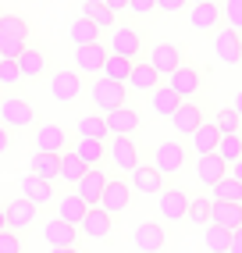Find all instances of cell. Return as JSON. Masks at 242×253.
Segmentation results:
<instances>
[{
    "mask_svg": "<svg viewBox=\"0 0 242 253\" xmlns=\"http://www.w3.org/2000/svg\"><path fill=\"white\" fill-rule=\"evenodd\" d=\"M32 122H36V111L25 96H0V125L18 132V128H29Z\"/></svg>",
    "mask_w": 242,
    "mask_h": 253,
    "instance_id": "6da1fadb",
    "label": "cell"
},
{
    "mask_svg": "<svg viewBox=\"0 0 242 253\" xmlns=\"http://www.w3.org/2000/svg\"><path fill=\"white\" fill-rule=\"evenodd\" d=\"M89 96H93V104H96L103 114L114 111V107H121V104H128V89H125V82H114V79H107V75H96Z\"/></svg>",
    "mask_w": 242,
    "mask_h": 253,
    "instance_id": "7a4b0ae2",
    "label": "cell"
},
{
    "mask_svg": "<svg viewBox=\"0 0 242 253\" xmlns=\"http://www.w3.org/2000/svg\"><path fill=\"white\" fill-rule=\"evenodd\" d=\"M82 89H85V82H82V72H75V68H61L50 75V96L57 104H75Z\"/></svg>",
    "mask_w": 242,
    "mask_h": 253,
    "instance_id": "3957f363",
    "label": "cell"
},
{
    "mask_svg": "<svg viewBox=\"0 0 242 253\" xmlns=\"http://www.w3.org/2000/svg\"><path fill=\"white\" fill-rule=\"evenodd\" d=\"M128 182H132V193H143V196H157L164 185H167V175L161 171L157 164H135L128 171Z\"/></svg>",
    "mask_w": 242,
    "mask_h": 253,
    "instance_id": "277c9868",
    "label": "cell"
},
{
    "mask_svg": "<svg viewBox=\"0 0 242 253\" xmlns=\"http://www.w3.org/2000/svg\"><path fill=\"white\" fill-rule=\"evenodd\" d=\"M107 54H111V46H107V43H100V40L75 46V72L96 79V75L103 72V61H107Z\"/></svg>",
    "mask_w": 242,
    "mask_h": 253,
    "instance_id": "5b68a950",
    "label": "cell"
},
{
    "mask_svg": "<svg viewBox=\"0 0 242 253\" xmlns=\"http://www.w3.org/2000/svg\"><path fill=\"white\" fill-rule=\"evenodd\" d=\"M189 196L182 185H164V189L157 193V207H161V217L164 221H182V217L189 214Z\"/></svg>",
    "mask_w": 242,
    "mask_h": 253,
    "instance_id": "8992f818",
    "label": "cell"
},
{
    "mask_svg": "<svg viewBox=\"0 0 242 253\" xmlns=\"http://www.w3.org/2000/svg\"><path fill=\"white\" fill-rule=\"evenodd\" d=\"M107 161L118 168L121 175H128L139 164V146L132 143V136H111L107 139Z\"/></svg>",
    "mask_w": 242,
    "mask_h": 253,
    "instance_id": "52a82bcc",
    "label": "cell"
},
{
    "mask_svg": "<svg viewBox=\"0 0 242 253\" xmlns=\"http://www.w3.org/2000/svg\"><path fill=\"white\" fill-rule=\"evenodd\" d=\"M111 54H121V57H139L143 54V32L135 25H114L111 29Z\"/></svg>",
    "mask_w": 242,
    "mask_h": 253,
    "instance_id": "ba28073f",
    "label": "cell"
},
{
    "mask_svg": "<svg viewBox=\"0 0 242 253\" xmlns=\"http://www.w3.org/2000/svg\"><path fill=\"white\" fill-rule=\"evenodd\" d=\"M153 68L161 72V79L164 75H171L178 68V64H185V50L178 46V43H167V40H161V43H153L150 46V57H146Z\"/></svg>",
    "mask_w": 242,
    "mask_h": 253,
    "instance_id": "9c48e42d",
    "label": "cell"
},
{
    "mask_svg": "<svg viewBox=\"0 0 242 253\" xmlns=\"http://www.w3.org/2000/svg\"><path fill=\"white\" fill-rule=\"evenodd\" d=\"M75 235H79V225L64 221V217H57V214L43 225V239H46L50 250H72L75 246Z\"/></svg>",
    "mask_w": 242,
    "mask_h": 253,
    "instance_id": "30bf717a",
    "label": "cell"
},
{
    "mask_svg": "<svg viewBox=\"0 0 242 253\" xmlns=\"http://www.w3.org/2000/svg\"><path fill=\"white\" fill-rule=\"evenodd\" d=\"M214 54L224 64H235L242 54V32H235L232 25H217L214 29Z\"/></svg>",
    "mask_w": 242,
    "mask_h": 253,
    "instance_id": "8fae6325",
    "label": "cell"
},
{
    "mask_svg": "<svg viewBox=\"0 0 242 253\" xmlns=\"http://www.w3.org/2000/svg\"><path fill=\"white\" fill-rule=\"evenodd\" d=\"M128 204H132V182L128 178H107L103 196H100V207L111 211V214H121Z\"/></svg>",
    "mask_w": 242,
    "mask_h": 253,
    "instance_id": "7c38bea8",
    "label": "cell"
},
{
    "mask_svg": "<svg viewBox=\"0 0 242 253\" xmlns=\"http://www.w3.org/2000/svg\"><path fill=\"white\" fill-rule=\"evenodd\" d=\"M153 164H157L167 178H171V175H178L182 168H185V146H182L178 139H167V143H161L157 150H153Z\"/></svg>",
    "mask_w": 242,
    "mask_h": 253,
    "instance_id": "4fadbf2b",
    "label": "cell"
},
{
    "mask_svg": "<svg viewBox=\"0 0 242 253\" xmlns=\"http://www.w3.org/2000/svg\"><path fill=\"white\" fill-rule=\"evenodd\" d=\"M107 178H111V175L103 171V164H100V168H85V175L75 182V193H79V196L85 200V204L93 207V204H100V196H103V185H107Z\"/></svg>",
    "mask_w": 242,
    "mask_h": 253,
    "instance_id": "5bb4252c",
    "label": "cell"
},
{
    "mask_svg": "<svg viewBox=\"0 0 242 253\" xmlns=\"http://www.w3.org/2000/svg\"><path fill=\"white\" fill-rule=\"evenodd\" d=\"M7 211V228H14V232H22V228H29L32 221L40 217V204L36 200H29V196H22V200H11V204L4 207Z\"/></svg>",
    "mask_w": 242,
    "mask_h": 253,
    "instance_id": "9a60e30c",
    "label": "cell"
},
{
    "mask_svg": "<svg viewBox=\"0 0 242 253\" xmlns=\"http://www.w3.org/2000/svg\"><path fill=\"white\" fill-rule=\"evenodd\" d=\"M167 86H171V89H178L182 100H189L193 93H200V86H203V72L193 68V64H178V68L167 75Z\"/></svg>",
    "mask_w": 242,
    "mask_h": 253,
    "instance_id": "2e32d148",
    "label": "cell"
},
{
    "mask_svg": "<svg viewBox=\"0 0 242 253\" xmlns=\"http://www.w3.org/2000/svg\"><path fill=\"white\" fill-rule=\"evenodd\" d=\"M189 25H193L196 32H214L217 25H224L221 4H214V0H200V4H193V14H189Z\"/></svg>",
    "mask_w": 242,
    "mask_h": 253,
    "instance_id": "e0dca14e",
    "label": "cell"
},
{
    "mask_svg": "<svg viewBox=\"0 0 242 253\" xmlns=\"http://www.w3.org/2000/svg\"><path fill=\"white\" fill-rule=\"evenodd\" d=\"M164 243H167V235H164V228L157 221H143L132 232V246L139 253H157V250H164Z\"/></svg>",
    "mask_w": 242,
    "mask_h": 253,
    "instance_id": "ac0fdd59",
    "label": "cell"
},
{
    "mask_svg": "<svg viewBox=\"0 0 242 253\" xmlns=\"http://www.w3.org/2000/svg\"><path fill=\"white\" fill-rule=\"evenodd\" d=\"M200 122H203V107H200V104H193V100H182L178 111L171 114V125H175L178 136H193Z\"/></svg>",
    "mask_w": 242,
    "mask_h": 253,
    "instance_id": "d6986e66",
    "label": "cell"
},
{
    "mask_svg": "<svg viewBox=\"0 0 242 253\" xmlns=\"http://www.w3.org/2000/svg\"><path fill=\"white\" fill-rule=\"evenodd\" d=\"M111 217H114L111 211H103L100 204H93L89 211H85V217L79 221V232H85L89 239H103V235L111 232Z\"/></svg>",
    "mask_w": 242,
    "mask_h": 253,
    "instance_id": "ffe728a7",
    "label": "cell"
},
{
    "mask_svg": "<svg viewBox=\"0 0 242 253\" xmlns=\"http://www.w3.org/2000/svg\"><path fill=\"white\" fill-rule=\"evenodd\" d=\"M18 68H22V79H40V75H46V68H50V61H46V54L40 46H32V43H25V50L18 57Z\"/></svg>",
    "mask_w": 242,
    "mask_h": 253,
    "instance_id": "44dd1931",
    "label": "cell"
},
{
    "mask_svg": "<svg viewBox=\"0 0 242 253\" xmlns=\"http://www.w3.org/2000/svg\"><path fill=\"white\" fill-rule=\"evenodd\" d=\"M103 118H107V128H111V136H132V132L139 128V114H135L128 104H121V107L107 111Z\"/></svg>",
    "mask_w": 242,
    "mask_h": 253,
    "instance_id": "7402d4cb",
    "label": "cell"
},
{
    "mask_svg": "<svg viewBox=\"0 0 242 253\" xmlns=\"http://www.w3.org/2000/svg\"><path fill=\"white\" fill-rule=\"evenodd\" d=\"M64 146H68V132L54 122H43L36 128V150H50V154H64Z\"/></svg>",
    "mask_w": 242,
    "mask_h": 253,
    "instance_id": "603a6c76",
    "label": "cell"
},
{
    "mask_svg": "<svg viewBox=\"0 0 242 253\" xmlns=\"http://www.w3.org/2000/svg\"><path fill=\"white\" fill-rule=\"evenodd\" d=\"M210 221L221 228H239L242 225V200H214Z\"/></svg>",
    "mask_w": 242,
    "mask_h": 253,
    "instance_id": "cb8c5ba5",
    "label": "cell"
},
{
    "mask_svg": "<svg viewBox=\"0 0 242 253\" xmlns=\"http://www.w3.org/2000/svg\"><path fill=\"white\" fill-rule=\"evenodd\" d=\"M224 171H228V164L221 161L217 150H210V154H200V157H196V178H200L203 185H214Z\"/></svg>",
    "mask_w": 242,
    "mask_h": 253,
    "instance_id": "d4e9b609",
    "label": "cell"
},
{
    "mask_svg": "<svg viewBox=\"0 0 242 253\" xmlns=\"http://www.w3.org/2000/svg\"><path fill=\"white\" fill-rule=\"evenodd\" d=\"M178 104H182L178 89H171V86H153V89H150V107H153V114L171 118V114L178 111Z\"/></svg>",
    "mask_w": 242,
    "mask_h": 253,
    "instance_id": "484cf974",
    "label": "cell"
},
{
    "mask_svg": "<svg viewBox=\"0 0 242 253\" xmlns=\"http://www.w3.org/2000/svg\"><path fill=\"white\" fill-rule=\"evenodd\" d=\"M75 154L89 164V168H100L107 161V139H96V136H79L75 143Z\"/></svg>",
    "mask_w": 242,
    "mask_h": 253,
    "instance_id": "4316f807",
    "label": "cell"
},
{
    "mask_svg": "<svg viewBox=\"0 0 242 253\" xmlns=\"http://www.w3.org/2000/svg\"><path fill=\"white\" fill-rule=\"evenodd\" d=\"M189 139H193V150H196V154H210V150H217V143H221V128L214 125V118H210V122L203 118Z\"/></svg>",
    "mask_w": 242,
    "mask_h": 253,
    "instance_id": "83f0119b",
    "label": "cell"
},
{
    "mask_svg": "<svg viewBox=\"0 0 242 253\" xmlns=\"http://www.w3.org/2000/svg\"><path fill=\"white\" fill-rule=\"evenodd\" d=\"M153 86H161V72L153 68L150 61H135V64H132V75H128V89H143V93H150Z\"/></svg>",
    "mask_w": 242,
    "mask_h": 253,
    "instance_id": "f1b7e54d",
    "label": "cell"
},
{
    "mask_svg": "<svg viewBox=\"0 0 242 253\" xmlns=\"http://www.w3.org/2000/svg\"><path fill=\"white\" fill-rule=\"evenodd\" d=\"M22 193L29 200H36L40 207H46L50 200H54V185H50V178H40V175H25L22 178Z\"/></svg>",
    "mask_w": 242,
    "mask_h": 253,
    "instance_id": "f546056e",
    "label": "cell"
},
{
    "mask_svg": "<svg viewBox=\"0 0 242 253\" xmlns=\"http://www.w3.org/2000/svg\"><path fill=\"white\" fill-rule=\"evenodd\" d=\"M85 211H89V204H85L79 193H64V196L57 200V217H64V221H72V225L82 221Z\"/></svg>",
    "mask_w": 242,
    "mask_h": 253,
    "instance_id": "4dcf8cb0",
    "label": "cell"
},
{
    "mask_svg": "<svg viewBox=\"0 0 242 253\" xmlns=\"http://www.w3.org/2000/svg\"><path fill=\"white\" fill-rule=\"evenodd\" d=\"M32 175L40 178H61V154H50V150H36V157H32Z\"/></svg>",
    "mask_w": 242,
    "mask_h": 253,
    "instance_id": "1f68e13d",
    "label": "cell"
},
{
    "mask_svg": "<svg viewBox=\"0 0 242 253\" xmlns=\"http://www.w3.org/2000/svg\"><path fill=\"white\" fill-rule=\"evenodd\" d=\"M132 57H121V54H107V61H103V72L100 75H107V79H114V82H125L128 86V75H132Z\"/></svg>",
    "mask_w": 242,
    "mask_h": 253,
    "instance_id": "d6a6232c",
    "label": "cell"
},
{
    "mask_svg": "<svg viewBox=\"0 0 242 253\" xmlns=\"http://www.w3.org/2000/svg\"><path fill=\"white\" fill-rule=\"evenodd\" d=\"M82 14H85V18H89L93 25H100V29H114L118 25V14L107 7V4H103V0H100V4H82Z\"/></svg>",
    "mask_w": 242,
    "mask_h": 253,
    "instance_id": "836d02e7",
    "label": "cell"
},
{
    "mask_svg": "<svg viewBox=\"0 0 242 253\" xmlns=\"http://www.w3.org/2000/svg\"><path fill=\"white\" fill-rule=\"evenodd\" d=\"M217 154H221V161L228 164V168L235 161H242V132H224L221 143H217Z\"/></svg>",
    "mask_w": 242,
    "mask_h": 253,
    "instance_id": "e575fe53",
    "label": "cell"
},
{
    "mask_svg": "<svg viewBox=\"0 0 242 253\" xmlns=\"http://www.w3.org/2000/svg\"><path fill=\"white\" fill-rule=\"evenodd\" d=\"M85 168H89V164H85L79 154H75V150H64V154H61V178L64 182H79L82 175H85Z\"/></svg>",
    "mask_w": 242,
    "mask_h": 253,
    "instance_id": "d590c367",
    "label": "cell"
},
{
    "mask_svg": "<svg viewBox=\"0 0 242 253\" xmlns=\"http://www.w3.org/2000/svg\"><path fill=\"white\" fill-rule=\"evenodd\" d=\"M210 193H214V200H242V182H239L232 171H224V175L210 185Z\"/></svg>",
    "mask_w": 242,
    "mask_h": 253,
    "instance_id": "8d00e7d4",
    "label": "cell"
},
{
    "mask_svg": "<svg viewBox=\"0 0 242 253\" xmlns=\"http://www.w3.org/2000/svg\"><path fill=\"white\" fill-rule=\"evenodd\" d=\"M206 250H214V253H232V228H221V225H206Z\"/></svg>",
    "mask_w": 242,
    "mask_h": 253,
    "instance_id": "74e56055",
    "label": "cell"
},
{
    "mask_svg": "<svg viewBox=\"0 0 242 253\" xmlns=\"http://www.w3.org/2000/svg\"><path fill=\"white\" fill-rule=\"evenodd\" d=\"M100 25H93L89 18H85V14H82V18H75L72 22V32H68V36H72V43L75 46H82V43H93V40H100Z\"/></svg>",
    "mask_w": 242,
    "mask_h": 253,
    "instance_id": "f35d334b",
    "label": "cell"
},
{
    "mask_svg": "<svg viewBox=\"0 0 242 253\" xmlns=\"http://www.w3.org/2000/svg\"><path fill=\"white\" fill-rule=\"evenodd\" d=\"M75 132L79 136H96V139H111V128H107V118H79L75 122Z\"/></svg>",
    "mask_w": 242,
    "mask_h": 253,
    "instance_id": "ab89813d",
    "label": "cell"
},
{
    "mask_svg": "<svg viewBox=\"0 0 242 253\" xmlns=\"http://www.w3.org/2000/svg\"><path fill=\"white\" fill-rule=\"evenodd\" d=\"M210 211H214V196L210 200H206V196H196V200H189V221H193V225H210Z\"/></svg>",
    "mask_w": 242,
    "mask_h": 253,
    "instance_id": "60d3db41",
    "label": "cell"
},
{
    "mask_svg": "<svg viewBox=\"0 0 242 253\" xmlns=\"http://www.w3.org/2000/svg\"><path fill=\"white\" fill-rule=\"evenodd\" d=\"M22 82V68L14 57H0V89H14Z\"/></svg>",
    "mask_w": 242,
    "mask_h": 253,
    "instance_id": "b9f144b4",
    "label": "cell"
},
{
    "mask_svg": "<svg viewBox=\"0 0 242 253\" xmlns=\"http://www.w3.org/2000/svg\"><path fill=\"white\" fill-rule=\"evenodd\" d=\"M0 32H4V36H22V40H29V22L22 18V14H0Z\"/></svg>",
    "mask_w": 242,
    "mask_h": 253,
    "instance_id": "7bdbcfd3",
    "label": "cell"
},
{
    "mask_svg": "<svg viewBox=\"0 0 242 253\" xmlns=\"http://www.w3.org/2000/svg\"><path fill=\"white\" fill-rule=\"evenodd\" d=\"M214 125L221 128V136H224V132H239L242 118H239V111H235V107H221V111H217V118H214Z\"/></svg>",
    "mask_w": 242,
    "mask_h": 253,
    "instance_id": "ee69618b",
    "label": "cell"
},
{
    "mask_svg": "<svg viewBox=\"0 0 242 253\" xmlns=\"http://www.w3.org/2000/svg\"><path fill=\"white\" fill-rule=\"evenodd\" d=\"M221 14H224V25H232L235 32H242V0H224Z\"/></svg>",
    "mask_w": 242,
    "mask_h": 253,
    "instance_id": "f6af8a7d",
    "label": "cell"
},
{
    "mask_svg": "<svg viewBox=\"0 0 242 253\" xmlns=\"http://www.w3.org/2000/svg\"><path fill=\"white\" fill-rule=\"evenodd\" d=\"M25 43L29 40H22V36H4V32H0V54H7V57H18L25 50Z\"/></svg>",
    "mask_w": 242,
    "mask_h": 253,
    "instance_id": "bcb514c9",
    "label": "cell"
},
{
    "mask_svg": "<svg viewBox=\"0 0 242 253\" xmlns=\"http://www.w3.org/2000/svg\"><path fill=\"white\" fill-rule=\"evenodd\" d=\"M128 11L135 18H150V14L157 11V0H128Z\"/></svg>",
    "mask_w": 242,
    "mask_h": 253,
    "instance_id": "7dc6e473",
    "label": "cell"
},
{
    "mask_svg": "<svg viewBox=\"0 0 242 253\" xmlns=\"http://www.w3.org/2000/svg\"><path fill=\"white\" fill-rule=\"evenodd\" d=\"M18 250H22V239L14 235V228L11 232L4 228V232H0V253H18Z\"/></svg>",
    "mask_w": 242,
    "mask_h": 253,
    "instance_id": "c3c4849f",
    "label": "cell"
},
{
    "mask_svg": "<svg viewBox=\"0 0 242 253\" xmlns=\"http://www.w3.org/2000/svg\"><path fill=\"white\" fill-rule=\"evenodd\" d=\"M185 4H189V0H157V11H164V14H178Z\"/></svg>",
    "mask_w": 242,
    "mask_h": 253,
    "instance_id": "681fc988",
    "label": "cell"
},
{
    "mask_svg": "<svg viewBox=\"0 0 242 253\" xmlns=\"http://www.w3.org/2000/svg\"><path fill=\"white\" fill-rule=\"evenodd\" d=\"M7 150H11V128H7V125H0V157H4Z\"/></svg>",
    "mask_w": 242,
    "mask_h": 253,
    "instance_id": "f907efd6",
    "label": "cell"
},
{
    "mask_svg": "<svg viewBox=\"0 0 242 253\" xmlns=\"http://www.w3.org/2000/svg\"><path fill=\"white\" fill-rule=\"evenodd\" d=\"M232 250H235V253H242V225H239V228H232Z\"/></svg>",
    "mask_w": 242,
    "mask_h": 253,
    "instance_id": "816d5d0a",
    "label": "cell"
},
{
    "mask_svg": "<svg viewBox=\"0 0 242 253\" xmlns=\"http://www.w3.org/2000/svg\"><path fill=\"white\" fill-rule=\"evenodd\" d=\"M103 4H107L114 14H118V11H128V0H103Z\"/></svg>",
    "mask_w": 242,
    "mask_h": 253,
    "instance_id": "f5cc1de1",
    "label": "cell"
},
{
    "mask_svg": "<svg viewBox=\"0 0 242 253\" xmlns=\"http://www.w3.org/2000/svg\"><path fill=\"white\" fill-rule=\"evenodd\" d=\"M228 171H232V175H235V178H239V182H242V161H235V164H232V168H228Z\"/></svg>",
    "mask_w": 242,
    "mask_h": 253,
    "instance_id": "db71d44e",
    "label": "cell"
},
{
    "mask_svg": "<svg viewBox=\"0 0 242 253\" xmlns=\"http://www.w3.org/2000/svg\"><path fill=\"white\" fill-rule=\"evenodd\" d=\"M4 228H7V211L0 207V232H4Z\"/></svg>",
    "mask_w": 242,
    "mask_h": 253,
    "instance_id": "11a10c76",
    "label": "cell"
},
{
    "mask_svg": "<svg viewBox=\"0 0 242 253\" xmlns=\"http://www.w3.org/2000/svg\"><path fill=\"white\" fill-rule=\"evenodd\" d=\"M235 111H239V118H242V89H239V96H235Z\"/></svg>",
    "mask_w": 242,
    "mask_h": 253,
    "instance_id": "9f6ffc18",
    "label": "cell"
},
{
    "mask_svg": "<svg viewBox=\"0 0 242 253\" xmlns=\"http://www.w3.org/2000/svg\"><path fill=\"white\" fill-rule=\"evenodd\" d=\"M82 4H100V0H82Z\"/></svg>",
    "mask_w": 242,
    "mask_h": 253,
    "instance_id": "6f0895ef",
    "label": "cell"
},
{
    "mask_svg": "<svg viewBox=\"0 0 242 253\" xmlns=\"http://www.w3.org/2000/svg\"><path fill=\"white\" fill-rule=\"evenodd\" d=\"M189 4H200V0H189Z\"/></svg>",
    "mask_w": 242,
    "mask_h": 253,
    "instance_id": "680465c9",
    "label": "cell"
},
{
    "mask_svg": "<svg viewBox=\"0 0 242 253\" xmlns=\"http://www.w3.org/2000/svg\"><path fill=\"white\" fill-rule=\"evenodd\" d=\"M239 61H242V54H239Z\"/></svg>",
    "mask_w": 242,
    "mask_h": 253,
    "instance_id": "91938a15",
    "label": "cell"
}]
</instances>
